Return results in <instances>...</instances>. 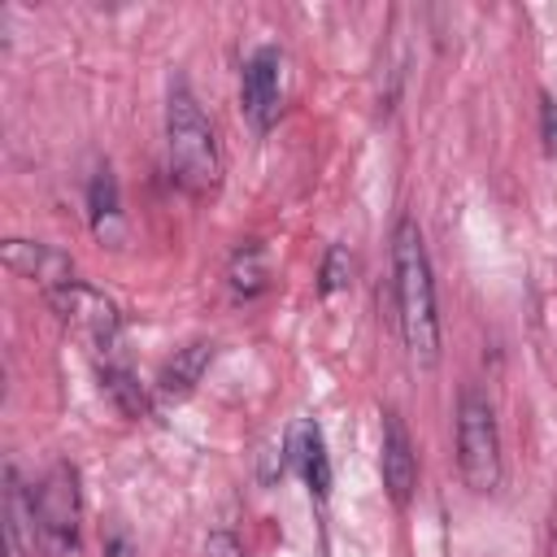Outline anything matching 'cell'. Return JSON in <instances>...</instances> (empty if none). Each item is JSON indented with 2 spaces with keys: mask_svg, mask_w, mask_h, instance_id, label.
I'll use <instances>...</instances> for the list:
<instances>
[{
  "mask_svg": "<svg viewBox=\"0 0 557 557\" xmlns=\"http://www.w3.org/2000/svg\"><path fill=\"white\" fill-rule=\"evenodd\" d=\"M392 274H396V318L400 339L418 366L440 361V318H435V283L422 231L413 218H400L392 231Z\"/></svg>",
  "mask_w": 557,
  "mask_h": 557,
  "instance_id": "obj_1",
  "label": "cell"
},
{
  "mask_svg": "<svg viewBox=\"0 0 557 557\" xmlns=\"http://www.w3.org/2000/svg\"><path fill=\"white\" fill-rule=\"evenodd\" d=\"M165 148H170V174L183 191L191 196H209L222 183V152H218V135L209 126V117L200 113V104L191 100L187 87L170 91V109H165Z\"/></svg>",
  "mask_w": 557,
  "mask_h": 557,
  "instance_id": "obj_2",
  "label": "cell"
},
{
  "mask_svg": "<svg viewBox=\"0 0 557 557\" xmlns=\"http://www.w3.org/2000/svg\"><path fill=\"white\" fill-rule=\"evenodd\" d=\"M457 466L470 492H496L500 483V435H496V413L487 396L474 387L461 392L457 400Z\"/></svg>",
  "mask_w": 557,
  "mask_h": 557,
  "instance_id": "obj_3",
  "label": "cell"
},
{
  "mask_svg": "<svg viewBox=\"0 0 557 557\" xmlns=\"http://www.w3.org/2000/svg\"><path fill=\"white\" fill-rule=\"evenodd\" d=\"M78 474L74 466H52L35 487V527L44 557H70L78 548Z\"/></svg>",
  "mask_w": 557,
  "mask_h": 557,
  "instance_id": "obj_4",
  "label": "cell"
},
{
  "mask_svg": "<svg viewBox=\"0 0 557 557\" xmlns=\"http://www.w3.org/2000/svg\"><path fill=\"white\" fill-rule=\"evenodd\" d=\"M239 109L244 117L257 126V131H270L278 122V109H283V52L278 48H257L248 61H244V74H239Z\"/></svg>",
  "mask_w": 557,
  "mask_h": 557,
  "instance_id": "obj_5",
  "label": "cell"
},
{
  "mask_svg": "<svg viewBox=\"0 0 557 557\" xmlns=\"http://www.w3.org/2000/svg\"><path fill=\"white\" fill-rule=\"evenodd\" d=\"M48 300H52V309H57V313H61V318H65L91 348L109 352V348L117 344V326H122V318H117V309H113L109 296L91 292L87 283H70V287L52 292Z\"/></svg>",
  "mask_w": 557,
  "mask_h": 557,
  "instance_id": "obj_6",
  "label": "cell"
},
{
  "mask_svg": "<svg viewBox=\"0 0 557 557\" xmlns=\"http://www.w3.org/2000/svg\"><path fill=\"white\" fill-rule=\"evenodd\" d=\"M0 257H4V265H9L13 274L35 278V283H39L48 296H52V292H61V287H70V283H78V278H74V261H70L65 252L48 248V244H30V239H4Z\"/></svg>",
  "mask_w": 557,
  "mask_h": 557,
  "instance_id": "obj_7",
  "label": "cell"
},
{
  "mask_svg": "<svg viewBox=\"0 0 557 557\" xmlns=\"http://www.w3.org/2000/svg\"><path fill=\"white\" fill-rule=\"evenodd\" d=\"M383 487L396 505H409V496L418 487V457H413L400 413H392V409L383 413Z\"/></svg>",
  "mask_w": 557,
  "mask_h": 557,
  "instance_id": "obj_8",
  "label": "cell"
},
{
  "mask_svg": "<svg viewBox=\"0 0 557 557\" xmlns=\"http://www.w3.org/2000/svg\"><path fill=\"white\" fill-rule=\"evenodd\" d=\"M4 540H9V557H30L39 548L35 487H26L13 466H4Z\"/></svg>",
  "mask_w": 557,
  "mask_h": 557,
  "instance_id": "obj_9",
  "label": "cell"
},
{
  "mask_svg": "<svg viewBox=\"0 0 557 557\" xmlns=\"http://www.w3.org/2000/svg\"><path fill=\"white\" fill-rule=\"evenodd\" d=\"M287 461L296 466V474L309 483L313 496H326V487H331V461H326L322 431L313 422H296L292 426V435H287Z\"/></svg>",
  "mask_w": 557,
  "mask_h": 557,
  "instance_id": "obj_10",
  "label": "cell"
},
{
  "mask_svg": "<svg viewBox=\"0 0 557 557\" xmlns=\"http://www.w3.org/2000/svg\"><path fill=\"white\" fill-rule=\"evenodd\" d=\"M87 213H91V231L100 244H122L126 226H122V200H117V178L109 165H100L91 174V187H87Z\"/></svg>",
  "mask_w": 557,
  "mask_h": 557,
  "instance_id": "obj_11",
  "label": "cell"
},
{
  "mask_svg": "<svg viewBox=\"0 0 557 557\" xmlns=\"http://www.w3.org/2000/svg\"><path fill=\"white\" fill-rule=\"evenodd\" d=\"M209 357H213V344H187V348H178V352L161 366L157 387H161L165 396H187V392L200 383V374H205Z\"/></svg>",
  "mask_w": 557,
  "mask_h": 557,
  "instance_id": "obj_12",
  "label": "cell"
},
{
  "mask_svg": "<svg viewBox=\"0 0 557 557\" xmlns=\"http://www.w3.org/2000/svg\"><path fill=\"white\" fill-rule=\"evenodd\" d=\"M226 278L235 287V296H257L265 287V261H261V248L257 244H244L231 265H226Z\"/></svg>",
  "mask_w": 557,
  "mask_h": 557,
  "instance_id": "obj_13",
  "label": "cell"
},
{
  "mask_svg": "<svg viewBox=\"0 0 557 557\" xmlns=\"http://www.w3.org/2000/svg\"><path fill=\"white\" fill-rule=\"evenodd\" d=\"M104 392L122 405V413H131V418H139V413H148V400H144V392H139V383L131 379V370H122V366H104Z\"/></svg>",
  "mask_w": 557,
  "mask_h": 557,
  "instance_id": "obj_14",
  "label": "cell"
},
{
  "mask_svg": "<svg viewBox=\"0 0 557 557\" xmlns=\"http://www.w3.org/2000/svg\"><path fill=\"white\" fill-rule=\"evenodd\" d=\"M348 274H352V257H348V248H331L326 252V261H322V283H318V292L322 296H335L339 287H348Z\"/></svg>",
  "mask_w": 557,
  "mask_h": 557,
  "instance_id": "obj_15",
  "label": "cell"
},
{
  "mask_svg": "<svg viewBox=\"0 0 557 557\" xmlns=\"http://www.w3.org/2000/svg\"><path fill=\"white\" fill-rule=\"evenodd\" d=\"M540 135H544V152L557 157V100L553 96H544L540 104Z\"/></svg>",
  "mask_w": 557,
  "mask_h": 557,
  "instance_id": "obj_16",
  "label": "cell"
},
{
  "mask_svg": "<svg viewBox=\"0 0 557 557\" xmlns=\"http://www.w3.org/2000/svg\"><path fill=\"white\" fill-rule=\"evenodd\" d=\"M209 557H239V548H235L231 535H213L209 540Z\"/></svg>",
  "mask_w": 557,
  "mask_h": 557,
  "instance_id": "obj_17",
  "label": "cell"
},
{
  "mask_svg": "<svg viewBox=\"0 0 557 557\" xmlns=\"http://www.w3.org/2000/svg\"><path fill=\"white\" fill-rule=\"evenodd\" d=\"M104 557H135V548H131L122 535H113V540L104 544Z\"/></svg>",
  "mask_w": 557,
  "mask_h": 557,
  "instance_id": "obj_18",
  "label": "cell"
}]
</instances>
